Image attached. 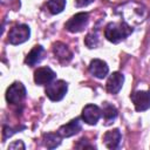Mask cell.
Returning a JSON list of instances; mask_svg holds the SVG:
<instances>
[{
  "instance_id": "obj_1",
  "label": "cell",
  "mask_w": 150,
  "mask_h": 150,
  "mask_svg": "<svg viewBox=\"0 0 150 150\" xmlns=\"http://www.w3.org/2000/svg\"><path fill=\"white\" fill-rule=\"evenodd\" d=\"M132 33V28L125 22H110L104 29V36L112 43H118Z\"/></svg>"
},
{
  "instance_id": "obj_2",
  "label": "cell",
  "mask_w": 150,
  "mask_h": 150,
  "mask_svg": "<svg viewBox=\"0 0 150 150\" xmlns=\"http://www.w3.org/2000/svg\"><path fill=\"white\" fill-rule=\"evenodd\" d=\"M67 89H68L67 82L63 80H57V81H53L49 84H47L45 91H46L47 97L50 101L57 102L64 97V95L67 94Z\"/></svg>"
},
{
  "instance_id": "obj_3",
  "label": "cell",
  "mask_w": 150,
  "mask_h": 150,
  "mask_svg": "<svg viewBox=\"0 0 150 150\" xmlns=\"http://www.w3.org/2000/svg\"><path fill=\"white\" fill-rule=\"evenodd\" d=\"M30 29L27 25H15L8 32V42L11 45H20L29 39Z\"/></svg>"
},
{
  "instance_id": "obj_4",
  "label": "cell",
  "mask_w": 150,
  "mask_h": 150,
  "mask_svg": "<svg viewBox=\"0 0 150 150\" xmlns=\"http://www.w3.org/2000/svg\"><path fill=\"white\" fill-rule=\"evenodd\" d=\"M88 21H89V14L86 12H80L73 15L66 22L64 27L70 33H79V32H82L87 27Z\"/></svg>"
},
{
  "instance_id": "obj_5",
  "label": "cell",
  "mask_w": 150,
  "mask_h": 150,
  "mask_svg": "<svg viewBox=\"0 0 150 150\" xmlns=\"http://www.w3.org/2000/svg\"><path fill=\"white\" fill-rule=\"evenodd\" d=\"M26 97V88L21 82L12 83L6 91V100L8 103L16 105L20 104Z\"/></svg>"
},
{
  "instance_id": "obj_6",
  "label": "cell",
  "mask_w": 150,
  "mask_h": 150,
  "mask_svg": "<svg viewBox=\"0 0 150 150\" xmlns=\"http://www.w3.org/2000/svg\"><path fill=\"white\" fill-rule=\"evenodd\" d=\"M131 101L137 111H144L150 108V90H137L131 94Z\"/></svg>"
},
{
  "instance_id": "obj_7",
  "label": "cell",
  "mask_w": 150,
  "mask_h": 150,
  "mask_svg": "<svg viewBox=\"0 0 150 150\" xmlns=\"http://www.w3.org/2000/svg\"><path fill=\"white\" fill-rule=\"evenodd\" d=\"M102 111L96 104H87L82 109V120L90 125H95L101 118Z\"/></svg>"
},
{
  "instance_id": "obj_8",
  "label": "cell",
  "mask_w": 150,
  "mask_h": 150,
  "mask_svg": "<svg viewBox=\"0 0 150 150\" xmlns=\"http://www.w3.org/2000/svg\"><path fill=\"white\" fill-rule=\"evenodd\" d=\"M56 74L54 70H52L49 67H41L38 68L34 73V82L39 86H45L49 84L50 82L54 81Z\"/></svg>"
},
{
  "instance_id": "obj_9",
  "label": "cell",
  "mask_w": 150,
  "mask_h": 150,
  "mask_svg": "<svg viewBox=\"0 0 150 150\" xmlns=\"http://www.w3.org/2000/svg\"><path fill=\"white\" fill-rule=\"evenodd\" d=\"M81 129H82V124L80 122V118L76 117V118L71 120L70 122L61 125L59 128L57 132L61 137H70V136L76 135L79 131H81Z\"/></svg>"
},
{
  "instance_id": "obj_10",
  "label": "cell",
  "mask_w": 150,
  "mask_h": 150,
  "mask_svg": "<svg viewBox=\"0 0 150 150\" xmlns=\"http://www.w3.org/2000/svg\"><path fill=\"white\" fill-rule=\"evenodd\" d=\"M53 52H54V55L55 57L59 60L60 63L62 64H67L71 57H73V53L69 50L68 46H66L64 43L62 42H56L54 43L53 46Z\"/></svg>"
},
{
  "instance_id": "obj_11",
  "label": "cell",
  "mask_w": 150,
  "mask_h": 150,
  "mask_svg": "<svg viewBox=\"0 0 150 150\" xmlns=\"http://www.w3.org/2000/svg\"><path fill=\"white\" fill-rule=\"evenodd\" d=\"M89 71L97 79H104L109 73V67L103 60L94 59L89 64Z\"/></svg>"
},
{
  "instance_id": "obj_12",
  "label": "cell",
  "mask_w": 150,
  "mask_h": 150,
  "mask_svg": "<svg viewBox=\"0 0 150 150\" xmlns=\"http://www.w3.org/2000/svg\"><path fill=\"white\" fill-rule=\"evenodd\" d=\"M123 82H124V76L121 73H118V71L112 73L109 76V79L107 81V84H105L108 93H110V94H117L121 90V88L123 86Z\"/></svg>"
},
{
  "instance_id": "obj_13",
  "label": "cell",
  "mask_w": 150,
  "mask_h": 150,
  "mask_svg": "<svg viewBox=\"0 0 150 150\" xmlns=\"http://www.w3.org/2000/svg\"><path fill=\"white\" fill-rule=\"evenodd\" d=\"M43 55H45V48L42 46H40V45L34 46L33 49L26 56L25 63L28 64V66H30V67H33V66L40 63L43 60Z\"/></svg>"
},
{
  "instance_id": "obj_14",
  "label": "cell",
  "mask_w": 150,
  "mask_h": 150,
  "mask_svg": "<svg viewBox=\"0 0 150 150\" xmlns=\"http://www.w3.org/2000/svg\"><path fill=\"white\" fill-rule=\"evenodd\" d=\"M121 138H122V135H121V131L118 129L109 130L103 135V142H104L105 146L109 149L118 148V145L121 143Z\"/></svg>"
},
{
  "instance_id": "obj_15",
  "label": "cell",
  "mask_w": 150,
  "mask_h": 150,
  "mask_svg": "<svg viewBox=\"0 0 150 150\" xmlns=\"http://www.w3.org/2000/svg\"><path fill=\"white\" fill-rule=\"evenodd\" d=\"M102 115H103V118H104V121H105V124L109 125V124H111V123L115 121V118L117 117V109H116L114 105L109 104V103H104Z\"/></svg>"
},
{
  "instance_id": "obj_16",
  "label": "cell",
  "mask_w": 150,
  "mask_h": 150,
  "mask_svg": "<svg viewBox=\"0 0 150 150\" xmlns=\"http://www.w3.org/2000/svg\"><path fill=\"white\" fill-rule=\"evenodd\" d=\"M61 136L57 134H53V132H48L43 135V145L48 149H54L56 146L60 145L61 143Z\"/></svg>"
},
{
  "instance_id": "obj_17",
  "label": "cell",
  "mask_w": 150,
  "mask_h": 150,
  "mask_svg": "<svg viewBox=\"0 0 150 150\" xmlns=\"http://www.w3.org/2000/svg\"><path fill=\"white\" fill-rule=\"evenodd\" d=\"M66 6V0H48L47 7L52 14H59L63 11Z\"/></svg>"
},
{
  "instance_id": "obj_18",
  "label": "cell",
  "mask_w": 150,
  "mask_h": 150,
  "mask_svg": "<svg viewBox=\"0 0 150 150\" xmlns=\"http://www.w3.org/2000/svg\"><path fill=\"white\" fill-rule=\"evenodd\" d=\"M84 43L87 45L88 48H96L100 43L97 33H89L84 39Z\"/></svg>"
},
{
  "instance_id": "obj_19",
  "label": "cell",
  "mask_w": 150,
  "mask_h": 150,
  "mask_svg": "<svg viewBox=\"0 0 150 150\" xmlns=\"http://www.w3.org/2000/svg\"><path fill=\"white\" fill-rule=\"evenodd\" d=\"M19 130V128H16V129H12V128H8V127H4V141L6 139V138H8V137H11L13 134H15L16 131Z\"/></svg>"
},
{
  "instance_id": "obj_20",
  "label": "cell",
  "mask_w": 150,
  "mask_h": 150,
  "mask_svg": "<svg viewBox=\"0 0 150 150\" xmlns=\"http://www.w3.org/2000/svg\"><path fill=\"white\" fill-rule=\"evenodd\" d=\"M8 149H25V144L22 141H15L8 145Z\"/></svg>"
},
{
  "instance_id": "obj_21",
  "label": "cell",
  "mask_w": 150,
  "mask_h": 150,
  "mask_svg": "<svg viewBox=\"0 0 150 150\" xmlns=\"http://www.w3.org/2000/svg\"><path fill=\"white\" fill-rule=\"evenodd\" d=\"M94 0H75V5L76 7H86L88 5H90Z\"/></svg>"
}]
</instances>
